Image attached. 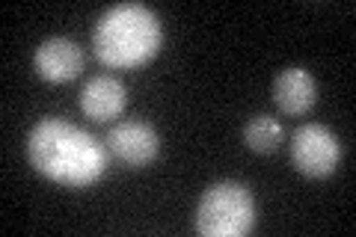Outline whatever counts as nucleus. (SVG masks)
I'll return each mask as SVG.
<instances>
[{
  "instance_id": "20e7f679",
  "label": "nucleus",
  "mask_w": 356,
  "mask_h": 237,
  "mask_svg": "<svg viewBox=\"0 0 356 237\" xmlns=\"http://www.w3.org/2000/svg\"><path fill=\"white\" fill-rule=\"evenodd\" d=\"M291 161L303 175L324 178L341 161V145L336 133L324 125H303L291 137Z\"/></svg>"
},
{
  "instance_id": "0eeeda50",
  "label": "nucleus",
  "mask_w": 356,
  "mask_h": 237,
  "mask_svg": "<svg viewBox=\"0 0 356 237\" xmlns=\"http://www.w3.org/2000/svg\"><path fill=\"white\" fill-rule=\"evenodd\" d=\"M125 104H128L125 83L110 74H98L92 81H86L83 92H81V110L95 122H107V119L119 116V113L125 110Z\"/></svg>"
},
{
  "instance_id": "f257e3e1",
  "label": "nucleus",
  "mask_w": 356,
  "mask_h": 237,
  "mask_svg": "<svg viewBox=\"0 0 356 237\" xmlns=\"http://www.w3.org/2000/svg\"><path fill=\"white\" fill-rule=\"evenodd\" d=\"M27 157L44 178L65 187H89L107 169L104 145L65 119H42L27 137Z\"/></svg>"
},
{
  "instance_id": "7ed1b4c3",
  "label": "nucleus",
  "mask_w": 356,
  "mask_h": 237,
  "mask_svg": "<svg viewBox=\"0 0 356 237\" xmlns=\"http://www.w3.org/2000/svg\"><path fill=\"white\" fill-rule=\"evenodd\" d=\"M255 225L252 193L238 181H220L196 205V231L202 237H241Z\"/></svg>"
},
{
  "instance_id": "423d86ee",
  "label": "nucleus",
  "mask_w": 356,
  "mask_h": 237,
  "mask_svg": "<svg viewBox=\"0 0 356 237\" xmlns=\"http://www.w3.org/2000/svg\"><path fill=\"white\" fill-rule=\"evenodd\" d=\"M33 65L36 72L51 83H65V81H74L83 69V51L81 44L72 42V39H63V36H54V39H44L36 56H33Z\"/></svg>"
},
{
  "instance_id": "39448f33",
  "label": "nucleus",
  "mask_w": 356,
  "mask_h": 237,
  "mask_svg": "<svg viewBox=\"0 0 356 237\" xmlns=\"http://www.w3.org/2000/svg\"><path fill=\"white\" fill-rule=\"evenodd\" d=\"M107 152L125 166L137 169L158 157L161 137L146 122H122V125L110 128V133H107Z\"/></svg>"
},
{
  "instance_id": "1a4fd4ad",
  "label": "nucleus",
  "mask_w": 356,
  "mask_h": 237,
  "mask_svg": "<svg viewBox=\"0 0 356 237\" xmlns=\"http://www.w3.org/2000/svg\"><path fill=\"white\" fill-rule=\"evenodd\" d=\"M285 137V131L280 125V119L273 116H255L247 122V128H243V140H247V145L252 152H273L280 149V142Z\"/></svg>"
},
{
  "instance_id": "6e6552de",
  "label": "nucleus",
  "mask_w": 356,
  "mask_h": 237,
  "mask_svg": "<svg viewBox=\"0 0 356 237\" xmlns=\"http://www.w3.org/2000/svg\"><path fill=\"white\" fill-rule=\"evenodd\" d=\"M315 95H318L315 77L306 69H285L273 81V101L288 116H303L315 104Z\"/></svg>"
},
{
  "instance_id": "f03ea898",
  "label": "nucleus",
  "mask_w": 356,
  "mask_h": 237,
  "mask_svg": "<svg viewBox=\"0 0 356 237\" xmlns=\"http://www.w3.org/2000/svg\"><path fill=\"white\" fill-rule=\"evenodd\" d=\"M161 21L149 6L119 3L98 18L92 48L110 69H137L161 51Z\"/></svg>"
}]
</instances>
